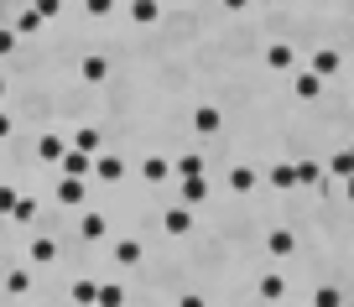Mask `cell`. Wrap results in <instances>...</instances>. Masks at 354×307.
<instances>
[{
    "label": "cell",
    "mask_w": 354,
    "mask_h": 307,
    "mask_svg": "<svg viewBox=\"0 0 354 307\" xmlns=\"http://www.w3.org/2000/svg\"><path fill=\"white\" fill-rule=\"evenodd\" d=\"M162 230L172 234V240H177V234H188L193 230V209H188V203H172V209L162 214Z\"/></svg>",
    "instance_id": "2"
},
{
    "label": "cell",
    "mask_w": 354,
    "mask_h": 307,
    "mask_svg": "<svg viewBox=\"0 0 354 307\" xmlns=\"http://www.w3.org/2000/svg\"><path fill=\"white\" fill-rule=\"evenodd\" d=\"M230 187H234V193H250V187H255V167H234V172H230Z\"/></svg>",
    "instance_id": "28"
},
{
    "label": "cell",
    "mask_w": 354,
    "mask_h": 307,
    "mask_svg": "<svg viewBox=\"0 0 354 307\" xmlns=\"http://www.w3.org/2000/svg\"><path fill=\"white\" fill-rule=\"evenodd\" d=\"M32 11L42 16V21H57V16H63V0H32Z\"/></svg>",
    "instance_id": "31"
},
{
    "label": "cell",
    "mask_w": 354,
    "mask_h": 307,
    "mask_svg": "<svg viewBox=\"0 0 354 307\" xmlns=\"http://www.w3.org/2000/svg\"><path fill=\"white\" fill-rule=\"evenodd\" d=\"M94 302H100V307H120L125 302V286L120 281H100V297H94Z\"/></svg>",
    "instance_id": "20"
},
{
    "label": "cell",
    "mask_w": 354,
    "mask_h": 307,
    "mask_svg": "<svg viewBox=\"0 0 354 307\" xmlns=\"http://www.w3.org/2000/svg\"><path fill=\"white\" fill-rule=\"evenodd\" d=\"M68 146H73V151L100 156V131H94V125H78V131H73V141H68Z\"/></svg>",
    "instance_id": "16"
},
{
    "label": "cell",
    "mask_w": 354,
    "mask_h": 307,
    "mask_svg": "<svg viewBox=\"0 0 354 307\" xmlns=\"http://www.w3.org/2000/svg\"><path fill=\"white\" fill-rule=\"evenodd\" d=\"M308 73H318L323 84H328V78H339V73H344V57L333 53V47H318V53H313V63H308Z\"/></svg>",
    "instance_id": "1"
},
{
    "label": "cell",
    "mask_w": 354,
    "mask_h": 307,
    "mask_svg": "<svg viewBox=\"0 0 354 307\" xmlns=\"http://www.w3.org/2000/svg\"><path fill=\"white\" fill-rule=\"evenodd\" d=\"M94 297H100V281H73V302L78 307H88Z\"/></svg>",
    "instance_id": "30"
},
{
    "label": "cell",
    "mask_w": 354,
    "mask_h": 307,
    "mask_svg": "<svg viewBox=\"0 0 354 307\" xmlns=\"http://www.w3.org/2000/svg\"><path fill=\"white\" fill-rule=\"evenodd\" d=\"M88 177H57V203H68V209H78V203H84L88 198Z\"/></svg>",
    "instance_id": "4"
},
{
    "label": "cell",
    "mask_w": 354,
    "mask_h": 307,
    "mask_svg": "<svg viewBox=\"0 0 354 307\" xmlns=\"http://www.w3.org/2000/svg\"><path fill=\"white\" fill-rule=\"evenodd\" d=\"M266 250L277 255V261H287V255L297 250V234H292V230H271V234H266Z\"/></svg>",
    "instance_id": "8"
},
{
    "label": "cell",
    "mask_w": 354,
    "mask_h": 307,
    "mask_svg": "<svg viewBox=\"0 0 354 307\" xmlns=\"http://www.w3.org/2000/svg\"><path fill=\"white\" fill-rule=\"evenodd\" d=\"M141 177L146 183H167V177H172V162H167V156H141Z\"/></svg>",
    "instance_id": "14"
},
{
    "label": "cell",
    "mask_w": 354,
    "mask_h": 307,
    "mask_svg": "<svg viewBox=\"0 0 354 307\" xmlns=\"http://www.w3.org/2000/svg\"><path fill=\"white\" fill-rule=\"evenodd\" d=\"M94 177H100V183H120L125 177V156H94Z\"/></svg>",
    "instance_id": "9"
},
{
    "label": "cell",
    "mask_w": 354,
    "mask_h": 307,
    "mask_svg": "<svg viewBox=\"0 0 354 307\" xmlns=\"http://www.w3.org/2000/svg\"><path fill=\"white\" fill-rule=\"evenodd\" d=\"M141 240H120V245H115V266H141Z\"/></svg>",
    "instance_id": "19"
},
{
    "label": "cell",
    "mask_w": 354,
    "mask_h": 307,
    "mask_svg": "<svg viewBox=\"0 0 354 307\" xmlns=\"http://www.w3.org/2000/svg\"><path fill=\"white\" fill-rule=\"evenodd\" d=\"M177 307H203V297L198 292H183V297H177Z\"/></svg>",
    "instance_id": "35"
},
{
    "label": "cell",
    "mask_w": 354,
    "mask_h": 307,
    "mask_svg": "<svg viewBox=\"0 0 354 307\" xmlns=\"http://www.w3.org/2000/svg\"><path fill=\"white\" fill-rule=\"evenodd\" d=\"M349 156H354V146H349Z\"/></svg>",
    "instance_id": "41"
},
{
    "label": "cell",
    "mask_w": 354,
    "mask_h": 307,
    "mask_svg": "<svg viewBox=\"0 0 354 307\" xmlns=\"http://www.w3.org/2000/svg\"><path fill=\"white\" fill-rule=\"evenodd\" d=\"M203 198H209V183H203V177H177V203H203Z\"/></svg>",
    "instance_id": "6"
},
{
    "label": "cell",
    "mask_w": 354,
    "mask_h": 307,
    "mask_svg": "<svg viewBox=\"0 0 354 307\" xmlns=\"http://www.w3.org/2000/svg\"><path fill=\"white\" fill-rule=\"evenodd\" d=\"M292 94H297L302 104H313V99L323 94V78L318 73H297V78H292Z\"/></svg>",
    "instance_id": "11"
},
{
    "label": "cell",
    "mask_w": 354,
    "mask_h": 307,
    "mask_svg": "<svg viewBox=\"0 0 354 307\" xmlns=\"http://www.w3.org/2000/svg\"><path fill=\"white\" fill-rule=\"evenodd\" d=\"M6 292H11V297H26V292H32V271H11V276H6Z\"/></svg>",
    "instance_id": "29"
},
{
    "label": "cell",
    "mask_w": 354,
    "mask_h": 307,
    "mask_svg": "<svg viewBox=\"0 0 354 307\" xmlns=\"http://www.w3.org/2000/svg\"><path fill=\"white\" fill-rule=\"evenodd\" d=\"M261 297H266V302H281V297H287V276H281V271H266L261 276Z\"/></svg>",
    "instance_id": "18"
},
{
    "label": "cell",
    "mask_w": 354,
    "mask_h": 307,
    "mask_svg": "<svg viewBox=\"0 0 354 307\" xmlns=\"http://www.w3.org/2000/svg\"><path fill=\"white\" fill-rule=\"evenodd\" d=\"M6 136H11V115H0V141H6Z\"/></svg>",
    "instance_id": "37"
},
{
    "label": "cell",
    "mask_w": 354,
    "mask_h": 307,
    "mask_svg": "<svg viewBox=\"0 0 354 307\" xmlns=\"http://www.w3.org/2000/svg\"><path fill=\"white\" fill-rule=\"evenodd\" d=\"M271 183L277 187H297V162H277L271 167Z\"/></svg>",
    "instance_id": "24"
},
{
    "label": "cell",
    "mask_w": 354,
    "mask_h": 307,
    "mask_svg": "<svg viewBox=\"0 0 354 307\" xmlns=\"http://www.w3.org/2000/svg\"><path fill=\"white\" fill-rule=\"evenodd\" d=\"M162 16V0H131V21L136 26H151Z\"/></svg>",
    "instance_id": "17"
},
{
    "label": "cell",
    "mask_w": 354,
    "mask_h": 307,
    "mask_svg": "<svg viewBox=\"0 0 354 307\" xmlns=\"http://www.w3.org/2000/svg\"><path fill=\"white\" fill-rule=\"evenodd\" d=\"M78 78H84V84H104V78H110V57L88 53L84 63H78Z\"/></svg>",
    "instance_id": "7"
},
{
    "label": "cell",
    "mask_w": 354,
    "mask_h": 307,
    "mask_svg": "<svg viewBox=\"0 0 354 307\" xmlns=\"http://www.w3.org/2000/svg\"><path fill=\"white\" fill-rule=\"evenodd\" d=\"M6 89H11V84H6V73H0V99H6Z\"/></svg>",
    "instance_id": "39"
},
{
    "label": "cell",
    "mask_w": 354,
    "mask_h": 307,
    "mask_svg": "<svg viewBox=\"0 0 354 307\" xmlns=\"http://www.w3.org/2000/svg\"><path fill=\"white\" fill-rule=\"evenodd\" d=\"M11 32H16V37H37V32H42V16H37V11H21Z\"/></svg>",
    "instance_id": "23"
},
{
    "label": "cell",
    "mask_w": 354,
    "mask_h": 307,
    "mask_svg": "<svg viewBox=\"0 0 354 307\" xmlns=\"http://www.w3.org/2000/svg\"><path fill=\"white\" fill-rule=\"evenodd\" d=\"M57 261V240H32V266H53Z\"/></svg>",
    "instance_id": "22"
},
{
    "label": "cell",
    "mask_w": 354,
    "mask_h": 307,
    "mask_svg": "<svg viewBox=\"0 0 354 307\" xmlns=\"http://www.w3.org/2000/svg\"><path fill=\"white\" fill-rule=\"evenodd\" d=\"M16 198H21V193H16V187H6V183H0V219H11Z\"/></svg>",
    "instance_id": "32"
},
{
    "label": "cell",
    "mask_w": 354,
    "mask_h": 307,
    "mask_svg": "<svg viewBox=\"0 0 354 307\" xmlns=\"http://www.w3.org/2000/svg\"><path fill=\"white\" fill-rule=\"evenodd\" d=\"M88 307H100V302H88Z\"/></svg>",
    "instance_id": "40"
},
{
    "label": "cell",
    "mask_w": 354,
    "mask_h": 307,
    "mask_svg": "<svg viewBox=\"0 0 354 307\" xmlns=\"http://www.w3.org/2000/svg\"><path fill=\"white\" fill-rule=\"evenodd\" d=\"M323 183V167L318 162H297V187H318Z\"/></svg>",
    "instance_id": "25"
},
{
    "label": "cell",
    "mask_w": 354,
    "mask_h": 307,
    "mask_svg": "<svg viewBox=\"0 0 354 307\" xmlns=\"http://www.w3.org/2000/svg\"><path fill=\"white\" fill-rule=\"evenodd\" d=\"M16 42H21V37H16L11 26H0V57H11V53H16Z\"/></svg>",
    "instance_id": "34"
},
{
    "label": "cell",
    "mask_w": 354,
    "mask_h": 307,
    "mask_svg": "<svg viewBox=\"0 0 354 307\" xmlns=\"http://www.w3.org/2000/svg\"><path fill=\"white\" fill-rule=\"evenodd\" d=\"M78 234H84V240H104V234H110V219H104L100 209L84 214V219H78Z\"/></svg>",
    "instance_id": "13"
},
{
    "label": "cell",
    "mask_w": 354,
    "mask_h": 307,
    "mask_svg": "<svg viewBox=\"0 0 354 307\" xmlns=\"http://www.w3.org/2000/svg\"><path fill=\"white\" fill-rule=\"evenodd\" d=\"M57 172H63V177H94V156H88V151H73V146H68V156L57 162Z\"/></svg>",
    "instance_id": "3"
},
{
    "label": "cell",
    "mask_w": 354,
    "mask_h": 307,
    "mask_svg": "<svg viewBox=\"0 0 354 307\" xmlns=\"http://www.w3.org/2000/svg\"><path fill=\"white\" fill-rule=\"evenodd\" d=\"M84 11H88V16H94V21H104V16H110V11H115V0H84Z\"/></svg>",
    "instance_id": "33"
},
{
    "label": "cell",
    "mask_w": 354,
    "mask_h": 307,
    "mask_svg": "<svg viewBox=\"0 0 354 307\" xmlns=\"http://www.w3.org/2000/svg\"><path fill=\"white\" fill-rule=\"evenodd\" d=\"M172 172H177V177H203V156H177Z\"/></svg>",
    "instance_id": "26"
},
{
    "label": "cell",
    "mask_w": 354,
    "mask_h": 307,
    "mask_svg": "<svg viewBox=\"0 0 354 307\" xmlns=\"http://www.w3.org/2000/svg\"><path fill=\"white\" fill-rule=\"evenodd\" d=\"M219 120H224V115L214 110V104H198V110H193V131H198V136H219Z\"/></svg>",
    "instance_id": "10"
},
{
    "label": "cell",
    "mask_w": 354,
    "mask_h": 307,
    "mask_svg": "<svg viewBox=\"0 0 354 307\" xmlns=\"http://www.w3.org/2000/svg\"><path fill=\"white\" fill-rule=\"evenodd\" d=\"M224 11H245V6H250V0H219Z\"/></svg>",
    "instance_id": "36"
},
{
    "label": "cell",
    "mask_w": 354,
    "mask_h": 307,
    "mask_svg": "<svg viewBox=\"0 0 354 307\" xmlns=\"http://www.w3.org/2000/svg\"><path fill=\"white\" fill-rule=\"evenodd\" d=\"M261 63L271 68V73H287V68L297 63V53H292L287 42H271V47H266V53H261Z\"/></svg>",
    "instance_id": "5"
},
{
    "label": "cell",
    "mask_w": 354,
    "mask_h": 307,
    "mask_svg": "<svg viewBox=\"0 0 354 307\" xmlns=\"http://www.w3.org/2000/svg\"><path fill=\"white\" fill-rule=\"evenodd\" d=\"M313 307H344V292H339L333 281H323L318 292H313Z\"/></svg>",
    "instance_id": "21"
},
{
    "label": "cell",
    "mask_w": 354,
    "mask_h": 307,
    "mask_svg": "<svg viewBox=\"0 0 354 307\" xmlns=\"http://www.w3.org/2000/svg\"><path fill=\"white\" fill-rule=\"evenodd\" d=\"M37 156H42L47 167H57L68 156V141H63V136H42V141H37Z\"/></svg>",
    "instance_id": "12"
},
{
    "label": "cell",
    "mask_w": 354,
    "mask_h": 307,
    "mask_svg": "<svg viewBox=\"0 0 354 307\" xmlns=\"http://www.w3.org/2000/svg\"><path fill=\"white\" fill-rule=\"evenodd\" d=\"M344 198H349V203H354V177H349V183H344Z\"/></svg>",
    "instance_id": "38"
},
{
    "label": "cell",
    "mask_w": 354,
    "mask_h": 307,
    "mask_svg": "<svg viewBox=\"0 0 354 307\" xmlns=\"http://www.w3.org/2000/svg\"><path fill=\"white\" fill-rule=\"evenodd\" d=\"M37 219V198H16V209H11V224H32Z\"/></svg>",
    "instance_id": "27"
},
{
    "label": "cell",
    "mask_w": 354,
    "mask_h": 307,
    "mask_svg": "<svg viewBox=\"0 0 354 307\" xmlns=\"http://www.w3.org/2000/svg\"><path fill=\"white\" fill-rule=\"evenodd\" d=\"M323 172H328V177H339V183H349V177H354V156H349V146H344V151H333Z\"/></svg>",
    "instance_id": "15"
}]
</instances>
